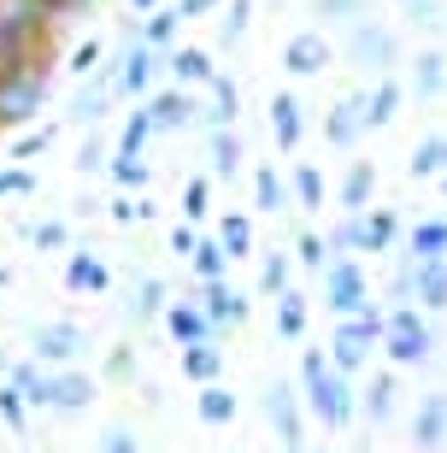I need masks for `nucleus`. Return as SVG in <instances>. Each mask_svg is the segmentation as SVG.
I'll return each mask as SVG.
<instances>
[{"instance_id": "c03bdc74", "label": "nucleus", "mask_w": 447, "mask_h": 453, "mask_svg": "<svg viewBox=\"0 0 447 453\" xmlns=\"http://www.w3.org/2000/svg\"><path fill=\"white\" fill-rule=\"evenodd\" d=\"M289 283H295V259H289V253H266V265H259V288H266V295H282Z\"/></svg>"}, {"instance_id": "a19ab883", "label": "nucleus", "mask_w": 447, "mask_h": 453, "mask_svg": "<svg viewBox=\"0 0 447 453\" xmlns=\"http://www.w3.org/2000/svg\"><path fill=\"white\" fill-rule=\"evenodd\" d=\"M248 18H253V0H230V12L218 18V48H235L248 35Z\"/></svg>"}, {"instance_id": "49530a36", "label": "nucleus", "mask_w": 447, "mask_h": 453, "mask_svg": "<svg viewBox=\"0 0 447 453\" xmlns=\"http://www.w3.org/2000/svg\"><path fill=\"white\" fill-rule=\"evenodd\" d=\"M206 201H212V183H206V177H189V188H182V219L200 224L206 219Z\"/></svg>"}, {"instance_id": "a878e982", "label": "nucleus", "mask_w": 447, "mask_h": 453, "mask_svg": "<svg viewBox=\"0 0 447 453\" xmlns=\"http://www.w3.org/2000/svg\"><path fill=\"white\" fill-rule=\"evenodd\" d=\"M166 65H171V77H177V83L182 88H200V83H206V77H212V53H206V48H177V53H171V59H166Z\"/></svg>"}, {"instance_id": "79ce46f5", "label": "nucleus", "mask_w": 447, "mask_h": 453, "mask_svg": "<svg viewBox=\"0 0 447 453\" xmlns=\"http://www.w3.org/2000/svg\"><path fill=\"white\" fill-rule=\"evenodd\" d=\"M148 135H153V118H148V106H135V112L124 118V130H118V153H142Z\"/></svg>"}, {"instance_id": "13d9d810", "label": "nucleus", "mask_w": 447, "mask_h": 453, "mask_svg": "<svg viewBox=\"0 0 447 453\" xmlns=\"http://www.w3.org/2000/svg\"><path fill=\"white\" fill-rule=\"evenodd\" d=\"M195 242H200V230L189 219L177 224V230H171V253H182V259H189V253H195Z\"/></svg>"}, {"instance_id": "6e6d98bb", "label": "nucleus", "mask_w": 447, "mask_h": 453, "mask_svg": "<svg viewBox=\"0 0 447 453\" xmlns=\"http://www.w3.org/2000/svg\"><path fill=\"white\" fill-rule=\"evenodd\" d=\"M318 18H342V24H353V18H365V0H324Z\"/></svg>"}, {"instance_id": "4be33fe9", "label": "nucleus", "mask_w": 447, "mask_h": 453, "mask_svg": "<svg viewBox=\"0 0 447 453\" xmlns=\"http://www.w3.org/2000/svg\"><path fill=\"white\" fill-rule=\"evenodd\" d=\"M371 195H377V165L371 159H353L348 177H342V212H365Z\"/></svg>"}, {"instance_id": "a211bd4d", "label": "nucleus", "mask_w": 447, "mask_h": 453, "mask_svg": "<svg viewBox=\"0 0 447 453\" xmlns=\"http://www.w3.org/2000/svg\"><path fill=\"white\" fill-rule=\"evenodd\" d=\"M66 288L71 295H106V288H112V271H106L100 253H71L66 259Z\"/></svg>"}, {"instance_id": "20e7f679", "label": "nucleus", "mask_w": 447, "mask_h": 453, "mask_svg": "<svg viewBox=\"0 0 447 453\" xmlns=\"http://www.w3.org/2000/svg\"><path fill=\"white\" fill-rule=\"evenodd\" d=\"M430 348H435V330L412 301L382 312V353H389V365H418V359H430Z\"/></svg>"}, {"instance_id": "1a4fd4ad", "label": "nucleus", "mask_w": 447, "mask_h": 453, "mask_svg": "<svg viewBox=\"0 0 447 453\" xmlns=\"http://www.w3.org/2000/svg\"><path fill=\"white\" fill-rule=\"evenodd\" d=\"M153 77H159V48H148V42H142V35L130 30V48H124V59H118V95H148L153 88Z\"/></svg>"}, {"instance_id": "9b49d317", "label": "nucleus", "mask_w": 447, "mask_h": 453, "mask_svg": "<svg viewBox=\"0 0 447 453\" xmlns=\"http://www.w3.org/2000/svg\"><path fill=\"white\" fill-rule=\"evenodd\" d=\"M89 401H95V377H83V371H71V365H48V406L53 412H83Z\"/></svg>"}, {"instance_id": "5701e85b", "label": "nucleus", "mask_w": 447, "mask_h": 453, "mask_svg": "<svg viewBox=\"0 0 447 453\" xmlns=\"http://www.w3.org/2000/svg\"><path fill=\"white\" fill-rule=\"evenodd\" d=\"M400 101H406V88H400L395 77H382V83L365 95V130H382V124H395Z\"/></svg>"}, {"instance_id": "ea45409f", "label": "nucleus", "mask_w": 447, "mask_h": 453, "mask_svg": "<svg viewBox=\"0 0 447 453\" xmlns=\"http://www.w3.org/2000/svg\"><path fill=\"white\" fill-rule=\"evenodd\" d=\"M447 88V59L442 53H418V95H424V101H435V95H442Z\"/></svg>"}, {"instance_id": "5fc2aeb1", "label": "nucleus", "mask_w": 447, "mask_h": 453, "mask_svg": "<svg viewBox=\"0 0 447 453\" xmlns=\"http://www.w3.org/2000/svg\"><path fill=\"white\" fill-rule=\"evenodd\" d=\"M130 371H135V353L130 348H112V353H106V383H130Z\"/></svg>"}, {"instance_id": "e433bc0d", "label": "nucleus", "mask_w": 447, "mask_h": 453, "mask_svg": "<svg viewBox=\"0 0 447 453\" xmlns=\"http://www.w3.org/2000/svg\"><path fill=\"white\" fill-rule=\"evenodd\" d=\"M218 242H224V253H230V259H248V253H253V219H248V212H224Z\"/></svg>"}, {"instance_id": "0eeeda50", "label": "nucleus", "mask_w": 447, "mask_h": 453, "mask_svg": "<svg viewBox=\"0 0 447 453\" xmlns=\"http://www.w3.org/2000/svg\"><path fill=\"white\" fill-rule=\"evenodd\" d=\"M266 418L277 424L282 453H306V401H300V388L271 383L266 388Z\"/></svg>"}, {"instance_id": "f03ea898", "label": "nucleus", "mask_w": 447, "mask_h": 453, "mask_svg": "<svg viewBox=\"0 0 447 453\" xmlns=\"http://www.w3.org/2000/svg\"><path fill=\"white\" fill-rule=\"evenodd\" d=\"M48 95H53L48 59H18V65H0V130H18V124L42 118Z\"/></svg>"}, {"instance_id": "dca6fc26", "label": "nucleus", "mask_w": 447, "mask_h": 453, "mask_svg": "<svg viewBox=\"0 0 447 453\" xmlns=\"http://www.w3.org/2000/svg\"><path fill=\"white\" fill-rule=\"evenodd\" d=\"M282 65L295 71V77H318V71L330 65V42H324V30H295L289 48H282Z\"/></svg>"}, {"instance_id": "de8ad7c7", "label": "nucleus", "mask_w": 447, "mask_h": 453, "mask_svg": "<svg viewBox=\"0 0 447 453\" xmlns=\"http://www.w3.org/2000/svg\"><path fill=\"white\" fill-rule=\"evenodd\" d=\"M324 253H330V242H324V235H312V230L295 235V259H300L306 271H324Z\"/></svg>"}, {"instance_id": "8fccbe9b", "label": "nucleus", "mask_w": 447, "mask_h": 453, "mask_svg": "<svg viewBox=\"0 0 447 453\" xmlns=\"http://www.w3.org/2000/svg\"><path fill=\"white\" fill-rule=\"evenodd\" d=\"M6 195H35V177L24 165H0V201Z\"/></svg>"}, {"instance_id": "680f3d73", "label": "nucleus", "mask_w": 447, "mask_h": 453, "mask_svg": "<svg viewBox=\"0 0 447 453\" xmlns=\"http://www.w3.org/2000/svg\"><path fill=\"white\" fill-rule=\"evenodd\" d=\"M177 12L182 18H206V12H218V0H177Z\"/></svg>"}, {"instance_id": "cd10ccee", "label": "nucleus", "mask_w": 447, "mask_h": 453, "mask_svg": "<svg viewBox=\"0 0 447 453\" xmlns=\"http://www.w3.org/2000/svg\"><path fill=\"white\" fill-rule=\"evenodd\" d=\"M189 265H195V277L200 283H212V277H230V253H224V242H218V235H200L195 242V253H189Z\"/></svg>"}, {"instance_id": "7ed1b4c3", "label": "nucleus", "mask_w": 447, "mask_h": 453, "mask_svg": "<svg viewBox=\"0 0 447 453\" xmlns=\"http://www.w3.org/2000/svg\"><path fill=\"white\" fill-rule=\"evenodd\" d=\"M48 42H53V18L35 0H0V65L48 59Z\"/></svg>"}, {"instance_id": "0e129e2a", "label": "nucleus", "mask_w": 447, "mask_h": 453, "mask_svg": "<svg viewBox=\"0 0 447 453\" xmlns=\"http://www.w3.org/2000/svg\"><path fill=\"white\" fill-rule=\"evenodd\" d=\"M435 183H442V195H447V171H442V177H435Z\"/></svg>"}, {"instance_id": "4468645a", "label": "nucleus", "mask_w": 447, "mask_h": 453, "mask_svg": "<svg viewBox=\"0 0 447 453\" xmlns=\"http://www.w3.org/2000/svg\"><path fill=\"white\" fill-rule=\"evenodd\" d=\"M166 330H171V342L177 348H189V342H206V336H218V324L200 312V301H166Z\"/></svg>"}, {"instance_id": "c9c22d12", "label": "nucleus", "mask_w": 447, "mask_h": 453, "mask_svg": "<svg viewBox=\"0 0 447 453\" xmlns=\"http://www.w3.org/2000/svg\"><path fill=\"white\" fill-rule=\"evenodd\" d=\"M195 406H200V424H230L235 418V395L218 383V377H212V383H200V401Z\"/></svg>"}, {"instance_id": "412c9836", "label": "nucleus", "mask_w": 447, "mask_h": 453, "mask_svg": "<svg viewBox=\"0 0 447 453\" xmlns=\"http://www.w3.org/2000/svg\"><path fill=\"white\" fill-rule=\"evenodd\" d=\"M412 441L424 453H435L447 441V395H424V406H418V418H412Z\"/></svg>"}, {"instance_id": "864d4df0", "label": "nucleus", "mask_w": 447, "mask_h": 453, "mask_svg": "<svg viewBox=\"0 0 447 453\" xmlns=\"http://www.w3.org/2000/svg\"><path fill=\"white\" fill-rule=\"evenodd\" d=\"M135 219H153V201H130V195H118V201H112V224H135Z\"/></svg>"}, {"instance_id": "39448f33", "label": "nucleus", "mask_w": 447, "mask_h": 453, "mask_svg": "<svg viewBox=\"0 0 447 453\" xmlns=\"http://www.w3.org/2000/svg\"><path fill=\"white\" fill-rule=\"evenodd\" d=\"M382 342V306H365V312H353V319L335 324L330 336V365L335 371H359L365 359H371V348Z\"/></svg>"}, {"instance_id": "b1692460", "label": "nucleus", "mask_w": 447, "mask_h": 453, "mask_svg": "<svg viewBox=\"0 0 447 453\" xmlns=\"http://www.w3.org/2000/svg\"><path fill=\"white\" fill-rule=\"evenodd\" d=\"M218 371H224V348H218L212 336L182 348V377H189V383H212Z\"/></svg>"}, {"instance_id": "9d476101", "label": "nucleus", "mask_w": 447, "mask_h": 453, "mask_svg": "<svg viewBox=\"0 0 447 453\" xmlns=\"http://www.w3.org/2000/svg\"><path fill=\"white\" fill-rule=\"evenodd\" d=\"M348 53L359 59V65L389 71V65H395V35L382 30V24H365V18H353V24H348Z\"/></svg>"}, {"instance_id": "f257e3e1", "label": "nucleus", "mask_w": 447, "mask_h": 453, "mask_svg": "<svg viewBox=\"0 0 447 453\" xmlns=\"http://www.w3.org/2000/svg\"><path fill=\"white\" fill-rule=\"evenodd\" d=\"M300 401H306V412H312L324 430H348L353 412H359L348 371H335L324 348H306V353H300Z\"/></svg>"}, {"instance_id": "58836bf2", "label": "nucleus", "mask_w": 447, "mask_h": 453, "mask_svg": "<svg viewBox=\"0 0 447 453\" xmlns=\"http://www.w3.org/2000/svg\"><path fill=\"white\" fill-rule=\"evenodd\" d=\"M389 412H395V377H389V371H377V377H371V388H365V418L382 424Z\"/></svg>"}, {"instance_id": "c85d7f7f", "label": "nucleus", "mask_w": 447, "mask_h": 453, "mask_svg": "<svg viewBox=\"0 0 447 453\" xmlns=\"http://www.w3.org/2000/svg\"><path fill=\"white\" fill-rule=\"evenodd\" d=\"M406 248H412V259H447V219H418Z\"/></svg>"}, {"instance_id": "393cba45", "label": "nucleus", "mask_w": 447, "mask_h": 453, "mask_svg": "<svg viewBox=\"0 0 447 453\" xmlns=\"http://www.w3.org/2000/svg\"><path fill=\"white\" fill-rule=\"evenodd\" d=\"M6 383L24 395V406H48V365L42 359H24V365H6Z\"/></svg>"}, {"instance_id": "6e6552de", "label": "nucleus", "mask_w": 447, "mask_h": 453, "mask_svg": "<svg viewBox=\"0 0 447 453\" xmlns=\"http://www.w3.org/2000/svg\"><path fill=\"white\" fill-rule=\"evenodd\" d=\"M83 348H89V330H83V324H71V319H48L30 336V353L42 359V365H77Z\"/></svg>"}, {"instance_id": "c756f323", "label": "nucleus", "mask_w": 447, "mask_h": 453, "mask_svg": "<svg viewBox=\"0 0 447 453\" xmlns=\"http://www.w3.org/2000/svg\"><path fill=\"white\" fill-rule=\"evenodd\" d=\"M289 201H295V195H289V183L277 177V165L253 171V206H259V212H282Z\"/></svg>"}, {"instance_id": "f704fd0d", "label": "nucleus", "mask_w": 447, "mask_h": 453, "mask_svg": "<svg viewBox=\"0 0 447 453\" xmlns=\"http://www.w3.org/2000/svg\"><path fill=\"white\" fill-rule=\"evenodd\" d=\"M148 24H142V42L148 48H171L177 42V30H182V12L177 6H153V12H142Z\"/></svg>"}, {"instance_id": "bb28decb", "label": "nucleus", "mask_w": 447, "mask_h": 453, "mask_svg": "<svg viewBox=\"0 0 447 453\" xmlns=\"http://www.w3.org/2000/svg\"><path fill=\"white\" fill-rule=\"evenodd\" d=\"M206 88H212V106H206V124H235V112H242V88L230 83V77H224V71H212V77H206Z\"/></svg>"}, {"instance_id": "6ab92c4d", "label": "nucleus", "mask_w": 447, "mask_h": 453, "mask_svg": "<svg viewBox=\"0 0 447 453\" xmlns=\"http://www.w3.org/2000/svg\"><path fill=\"white\" fill-rule=\"evenodd\" d=\"M271 135H277L282 153L300 148V135H306V118H300V101L282 88V95H271Z\"/></svg>"}, {"instance_id": "72a5a7b5", "label": "nucleus", "mask_w": 447, "mask_h": 453, "mask_svg": "<svg viewBox=\"0 0 447 453\" xmlns=\"http://www.w3.org/2000/svg\"><path fill=\"white\" fill-rule=\"evenodd\" d=\"M289 195H295V206H306V212H312V206H324V171H318L312 159H300L295 177H289Z\"/></svg>"}, {"instance_id": "bf43d9fd", "label": "nucleus", "mask_w": 447, "mask_h": 453, "mask_svg": "<svg viewBox=\"0 0 447 453\" xmlns=\"http://www.w3.org/2000/svg\"><path fill=\"white\" fill-rule=\"evenodd\" d=\"M100 453H142V448H135L130 430H106V436H100Z\"/></svg>"}, {"instance_id": "09e8293b", "label": "nucleus", "mask_w": 447, "mask_h": 453, "mask_svg": "<svg viewBox=\"0 0 447 453\" xmlns=\"http://www.w3.org/2000/svg\"><path fill=\"white\" fill-rule=\"evenodd\" d=\"M330 253H359V212H348V219L330 230Z\"/></svg>"}, {"instance_id": "4c0bfd02", "label": "nucleus", "mask_w": 447, "mask_h": 453, "mask_svg": "<svg viewBox=\"0 0 447 453\" xmlns=\"http://www.w3.org/2000/svg\"><path fill=\"white\" fill-rule=\"evenodd\" d=\"M166 283H159V277H142V283H135V301H130V319L135 324H148V319H159V312H166Z\"/></svg>"}, {"instance_id": "423d86ee", "label": "nucleus", "mask_w": 447, "mask_h": 453, "mask_svg": "<svg viewBox=\"0 0 447 453\" xmlns=\"http://www.w3.org/2000/svg\"><path fill=\"white\" fill-rule=\"evenodd\" d=\"M324 306L342 312V319H353V312L371 306V277L353 265L348 253H342V259H324Z\"/></svg>"}, {"instance_id": "a18cd8bd", "label": "nucleus", "mask_w": 447, "mask_h": 453, "mask_svg": "<svg viewBox=\"0 0 447 453\" xmlns=\"http://www.w3.org/2000/svg\"><path fill=\"white\" fill-rule=\"evenodd\" d=\"M0 424H6L12 436H24V424H30V406H24V395H18L12 383H0Z\"/></svg>"}, {"instance_id": "4d7b16f0", "label": "nucleus", "mask_w": 447, "mask_h": 453, "mask_svg": "<svg viewBox=\"0 0 447 453\" xmlns=\"http://www.w3.org/2000/svg\"><path fill=\"white\" fill-rule=\"evenodd\" d=\"M100 53H106V48H100V42H95V35H89V42H83V48H77V53H71V71H77V77H89V71H95V65H100Z\"/></svg>"}, {"instance_id": "2eb2a0df", "label": "nucleus", "mask_w": 447, "mask_h": 453, "mask_svg": "<svg viewBox=\"0 0 447 453\" xmlns=\"http://www.w3.org/2000/svg\"><path fill=\"white\" fill-rule=\"evenodd\" d=\"M406 277H412L418 306L447 312V259H412V253H406Z\"/></svg>"}, {"instance_id": "473e14b6", "label": "nucleus", "mask_w": 447, "mask_h": 453, "mask_svg": "<svg viewBox=\"0 0 447 453\" xmlns=\"http://www.w3.org/2000/svg\"><path fill=\"white\" fill-rule=\"evenodd\" d=\"M406 171H412V177H442L447 171V135H418Z\"/></svg>"}, {"instance_id": "7c9ffc66", "label": "nucleus", "mask_w": 447, "mask_h": 453, "mask_svg": "<svg viewBox=\"0 0 447 453\" xmlns=\"http://www.w3.org/2000/svg\"><path fill=\"white\" fill-rule=\"evenodd\" d=\"M277 336H289V342L306 336V295H300L295 283L277 295Z\"/></svg>"}, {"instance_id": "e2e57ef3", "label": "nucleus", "mask_w": 447, "mask_h": 453, "mask_svg": "<svg viewBox=\"0 0 447 453\" xmlns=\"http://www.w3.org/2000/svg\"><path fill=\"white\" fill-rule=\"evenodd\" d=\"M153 6H159V0H130V12H153Z\"/></svg>"}, {"instance_id": "37998d69", "label": "nucleus", "mask_w": 447, "mask_h": 453, "mask_svg": "<svg viewBox=\"0 0 447 453\" xmlns=\"http://www.w3.org/2000/svg\"><path fill=\"white\" fill-rule=\"evenodd\" d=\"M106 171H112L118 188H148V165H142V153H112Z\"/></svg>"}, {"instance_id": "ddd939ff", "label": "nucleus", "mask_w": 447, "mask_h": 453, "mask_svg": "<svg viewBox=\"0 0 447 453\" xmlns=\"http://www.w3.org/2000/svg\"><path fill=\"white\" fill-rule=\"evenodd\" d=\"M359 135H365V88H353V95H342L335 112L324 118V142H330V148H353Z\"/></svg>"}, {"instance_id": "aec40b11", "label": "nucleus", "mask_w": 447, "mask_h": 453, "mask_svg": "<svg viewBox=\"0 0 447 453\" xmlns=\"http://www.w3.org/2000/svg\"><path fill=\"white\" fill-rule=\"evenodd\" d=\"M395 242H400V219L389 212V206H377V212L365 206L359 212V253H389Z\"/></svg>"}, {"instance_id": "2f4dec72", "label": "nucleus", "mask_w": 447, "mask_h": 453, "mask_svg": "<svg viewBox=\"0 0 447 453\" xmlns=\"http://www.w3.org/2000/svg\"><path fill=\"white\" fill-rule=\"evenodd\" d=\"M206 153H212V177H235V171H242V142H235L230 124H218V130H212Z\"/></svg>"}, {"instance_id": "69168bd1", "label": "nucleus", "mask_w": 447, "mask_h": 453, "mask_svg": "<svg viewBox=\"0 0 447 453\" xmlns=\"http://www.w3.org/2000/svg\"><path fill=\"white\" fill-rule=\"evenodd\" d=\"M0 288H6V271H0Z\"/></svg>"}, {"instance_id": "f8f14e48", "label": "nucleus", "mask_w": 447, "mask_h": 453, "mask_svg": "<svg viewBox=\"0 0 447 453\" xmlns=\"http://www.w3.org/2000/svg\"><path fill=\"white\" fill-rule=\"evenodd\" d=\"M200 312L224 330V324H248V295L230 288V277H212V283H200Z\"/></svg>"}, {"instance_id": "052dcab7", "label": "nucleus", "mask_w": 447, "mask_h": 453, "mask_svg": "<svg viewBox=\"0 0 447 453\" xmlns=\"http://www.w3.org/2000/svg\"><path fill=\"white\" fill-rule=\"evenodd\" d=\"M106 165V148L100 142H83V153H77V171H100Z\"/></svg>"}, {"instance_id": "3c124183", "label": "nucleus", "mask_w": 447, "mask_h": 453, "mask_svg": "<svg viewBox=\"0 0 447 453\" xmlns=\"http://www.w3.org/2000/svg\"><path fill=\"white\" fill-rule=\"evenodd\" d=\"M30 242H35V248H66V242H71V230H66V224H59V219H42V224H35V230H30Z\"/></svg>"}, {"instance_id": "f3484780", "label": "nucleus", "mask_w": 447, "mask_h": 453, "mask_svg": "<svg viewBox=\"0 0 447 453\" xmlns=\"http://www.w3.org/2000/svg\"><path fill=\"white\" fill-rule=\"evenodd\" d=\"M200 106H195V95H189V88H159V95H153L148 101V118H153V135L159 130H182V124H189V118H195Z\"/></svg>"}, {"instance_id": "603ef678", "label": "nucleus", "mask_w": 447, "mask_h": 453, "mask_svg": "<svg viewBox=\"0 0 447 453\" xmlns=\"http://www.w3.org/2000/svg\"><path fill=\"white\" fill-rule=\"evenodd\" d=\"M53 148V130L42 124V130H30V135H18L12 142V159H35V153H48Z\"/></svg>"}]
</instances>
